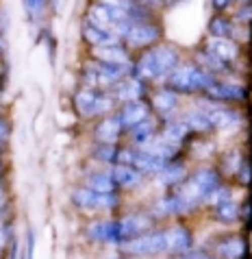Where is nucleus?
Instances as JSON below:
<instances>
[{
  "mask_svg": "<svg viewBox=\"0 0 252 259\" xmlns=\"http://www.w3.org/2000/svg\"><path fill=\"white\" fill-rule=\"evenodd\" d=\"M178 61L181 57L172 46H155L139 57V61L133 68V74L141 81H157V78L170 76L178 68Z\"/></svg>",
  "mask_w": 252,
  "mask_h": 259,
  "instance_id": "f257e3e1",
  "label": "nucleus"
},
{
  "mask_svg": "<svg viewBox=\"0 0 252 259\" xmlns=\"http://www.w3.org/2000/svg\"><path fill=\"white\" fill-rule=\"evenodd\" d=\"M215 83V76L200 66H178L168 76V88L176 94H196V92H207L209 85Z\"/></svg>",
  "mask_w": 252,
  "mask_h": 259,
  "instance_id": "f03ea898",
  "label": "nucleus"
},
{
  "mask_svg": "<svg viewBox=\"0 0 252 259\" xmlns=\"http://www.w3.org/2000/svg\"><path fill=\"white\" fill-rule=\"evenodd\" d=\"M74 103H76L78 113L89 118V116H100V113H109L115 105V98L109 94H100L93 88H83L74 96Z\"/></svg>",
  "mask_w": 252,
  "mask_h": 259,
  "instance_id": "7ed1b4c3",
  "label": "nucleus"
},
{
  "mask_svg": "<svg viewBox=\"0 0 252 259\" xmlns=\"http://www.w3.org/2000/svg\"><path fill=\"white\" fill-rule=\"evenodd\" d=\"M122 248L131 255H161L168 253V240H165V231H148L122 242Z\"/></svg>",
  "mask_w": 252,
  "mask_h": 259,
  "instance_id": "20e7f679",
  "label": "nucleus"
},
{
  "mask_svg": "<svg viewBox=\"0 0 252 259\" xmlns=\"http://www.w3.org/2000/svg\"><path fill=\"white\" fill-rule=\"evenodd\" d=\"M89 20L113 31L115 26L126 22L128 18H126V11L122 9V5L109 3V0H96V3L89 7Z\"/></svg>",
  "mask_w": 252,
  "mask_h": 259,
  "instance_id": "39448f33",
  "label": "nucleus"
},
{
  "mask_svg": "<svg viewBox=\"0 0 252 259\" xmlns=\"http://www.w3.org/2000/svg\"><path fill=\"white\" fill-rule=\"evenodd\" d=\"M161 39V28L143 20V22H131L128 33L124 35V41L135 48H143V46H153Z\"/></svg>",
  "mask_w": 252,
  "mask_h": 259,
  "instance_id": "423d86ee",
  "label": "nucleus"
},
{
  "mask_svg": "<svg viewBox=\"0 0 252 259\" xmlns=\"http://www.w3.org/2000/svg\"><path fill=\"white\" fill-rule=\"evenodd\" d=\"M83 37H85V41H87L91 48L118 46V44H122V39L111 31V28L100 26L96 22H91V20H85V24H83Z\"/></svg>",
  "mask_w": 252,
  "mask_h": 259,
  "instance_id": "0eeeda50",
  "label": "nucleus"
},
{
  "mask_svg": "<svg viewBox=\"0 0 252 259\" xmlns=\"http://www.w3.org/2000/svg\"><path fill=\"white\" fill-rule=\"evenodd\" d=\"M120 233H122V242L126 240H133L141 233H148L153 231V218L150 215H143V213H131V215H124L120 218Z\"/></svg>",
  "mask_w": 252,
  "mask_h": 259,
  "instance_id": "6e6552de",
  "label": "nucleus"
},
{
  "mask_svg": "<svg viewBox=\"0 0 252 259\" xmlns=\"http://www.w3.org/2000/svg\"><path fill=\"white\" fill-rule=\"evenodd\" d=\"M165 163H168V161H163L161 157L153 155L150 150H146L143 146L139 150L131 148V161H128V165H133V168L139 170L141 175H159Z\"/></svg>",
  "mask_w": 252,
  "mask_h": 259,
  "instance_id": "1a4fd4ad",
  "label": "nucleus"
},
{
  "mask_svg": "<svg viewBox=\"0 0 252 259\" xmlns=\"http://www.w3.org/2000/svg\"><path fill=\"white\" fill-rule=\"evenodd\" d=\"M89 240L105 242V244H122L120 222L118 220H98L87 229Z\"/></svg>",
  "mask_w": 252,
  "mask_h": 259,
  "instance_id": "9d476101",
  "label": "nucleus"
},
{
  "mask_svg": "<svg viewBox=\"0 0 252 259\" xmlns=\"http://www.w3.org/2000/svg\"><path fill=\"white\" fill-rule=\"evenodd\" d=\"M165 240H168V250L174 255H183L193 246V237L189 233V229L183 225H172L165 231Z\"/></svg>",
  "mask_w": 252,
  "mask_h": 259,
  "instance_id": "9b49d317",
  "label": "nucleus"
},
{
  "mask_svg": "<svg viewBox=\"0 0 252 259\" xmlns=\"http://www.w3.org/2000/svg\"><path fill=\"white\" fill-rule=\"evenodd\" d=\"M148 116H150V109H148V105L143 103V100L124 103L122 111L118 113V118H120V122H122V128H126V131H131L133 126H137L139 122H143Z\"/></svg>",
  "mask_w": 252,
  "mask_h": 259,
  "instance_id": "f8f14e48",
  "label": "nucleus"
},
{
  "mask_svg": "<svg viewBox=\"0 0 252 259\" xmlns=\"http://www.w3.org/2000/svg\"><path fill=\"white\" fill-rule=\"evenodd\" d=\"M143 92H146V85H143L141 78L126 76L124 81H120L113 88V98L115 100H124V103H133V100H141Z\"/></svg>",
  "mask_w": 252,
  "mask_h": 259,
  "instance_id": "ddd939ff",
  "label": "nucleus"
},
{
  "mask_svg": "<svg viewBox=\"0 0 252 259\" xmlns=\"http://www.w3.org/2000/svg\"><path fill=\"white\" fill-rule=\"evenodd\" d=\"M109 175L113 179L115 188H126L133 190L141 183V172L135 170L133 165H124V163H113V168L109 170Z\"/></svg>",
  "mask_w": 252,
  "mask_h": 259,
  "instance_id": "4468645a",
  "label": "nucleus"
},
{
  "mask_svg": "<svg viewBox=\"0 0 252 259\" xmlns=\"http://www.w3.org/2000/svg\"><path fill=\"white\" fill-rule=\"evenodd\" d=\"M91 55L96 57V61L105 63H115V66H131V55L124 46H100L91 48Z\"/></svg>",
  "mask_w": 252,
  "mask_h": 259,
  "instance_id": "2eb2a0df",
  "label": "nucleus"
},
{
  "mask_svg": "<svg viewBox=\"0 0 252 259\" xmlns=\"http://www.w3.org/2000/svg\"><path fill=\"white\" fill-rule=\"evenodd\" d=\"M122 131H124V128H122L120 118L118 116H107L105 120H100V124L96 126L93 138H96L100 144H115Z\"/></svg>",
  "mask_w": 252,
  "mask_h": 259,
  "instance_id": "dca6fc26",
  "label": "nucleus"
},
{
  "mask_svg": "<svg viewBox=\"0 0 252 259\" xmlns=\"http://www.w3.org/2000/svg\"><path fill=\"white\" fill-rule=\"evenodd\" d=\"M207 96L211 100H243L246 98V90L239 85H230V83H220L215 81L213 85H209Z\"/></svg>",
  "mask_w": 252,
  "mask_h": 259,
  "instance_id": "f3484780",
  "label": "nucleus"
},
{
  "mask_svg": "<svg viewBox=\"0 0 252 259\" xmlns=\"http://www.w3.org/2000/svg\"><path fill=\"white\" fill-rule=\"evenodd\" d=\"M159 183L170 185V188H178L183 181H187V168L183 161H168L163 165V170L157 175Z\"/></svg>",
  "mask_w": 252,
  "mask_h": 259,
  "instance_id": "a211bd4d",
  "label": "nucleus"
},
{
  "mask_svg": "<svg viewBox=\"0 0 252 259\" xmlns=\"http://www.w3.org/2000/svg\"><path fill=\"white\" fill-rule=\"evenodd\" d=\"M207 113H209V118H211L213 128H220V131L230 128V126H237L241 122L239 111L228 109V107H213V109H209Z\"/></svg>",
  "mask_w": 252,
  "mask_h": 259,
  "instance_id": "6ab92c4d",
  "label": "nucleus"
},
{
  "mask_svg": "<svg viewBox=\"0 0 252 259\" xmlns=\"http://www.w3.org/2000/svg\"><path fill=\"white\" fill-rule=\"evenodd\" d=\"M191 181L196 183V188L200 190V194H203L205 200L209 198V194L220 188V177H218V172H215L213 168H200V170H196V175L191 177Z\"/></svg>",
  "mask_w": 252,
  "mask_h": 259,
  "instance_id": "aec40b11",
  "label": "nucleus"
},
{
  "mask_svg": "<svg viewBox=\"0 0 252 259\" xmlns=\"http://www.w3.org/2000/svg\"><path fill=\"white\" fill-rule=\"evenodd\" d=\"M207 50H211L213 55H218L220 59H224L226 63L235 61L237 57H239V46H237V41L228 39V37H211Z\"/></svg>",
  "mask_w": 252,
  "mask_h": 259,
  "instance_id": "412c9836",
  "label": "nucleus"
},
{
  "mask_svg": "<svg viewBox=\"0 0 252 259\" xmlns=\"http://www.w3.org/2000/svg\"><path fill=\"white\" fill-rule=\"evenodd\" d=\"M218 255L222 259H243L246 257V242L239 235H228L218 244Z\"/></svg>",
  "mask_w": 252,
  "mask_h": 259,
  "instance_id": "4be33fe9",
  "label": "nucleus"
},
{
  "mask_svg": "<svg viewBox=\"0 0 252 259\" xmlns=\"http://www.w3.org/2000/svg\"><path fill=\"white\" fill-rule=\"evenodd\" d=\"M155 211L159 215H183V213L189 211V207H187V203L181 198V194L172 192V194H168V196L161 198L159 203H157Z\"/></svg>",
  "mask_w": 252,
  "mask_h": 259,
  "instance_id": "5701e85b",
  "label": "nucleus"
},
{
  "mask_svg": "<svg viewBox=\"0 0 252 259\" xmlns=\"http://www.w3.org/2000/svg\"><path fill=\"white\" fill-rule=\"evenodd\" d=\"M143 148L150 150V153L157 155V157H161L163 161H174V157L178 155V150H181L178 144H172L165 138H153Z\"/></svg>",
  "mask_w": 252,
  "mask_h": 259,
  "instance_id": "b1692460",
  "label": "nucleus"
},
{
  "mask_svg": "<svg viewBox=\"0 0 252 259\" xmlns=\"http://www.w3.org/2000/svg\"><path fill=\"white\" fill-rule=\"evenodd\" d=\"M72 203L83 211H100V194L91 192L89 188H81L72 194Z\"/></svg>",
  "mask_w": 252,
  "mask_h": 259,
  "instance_id": "393cba45",
  "label": "nucleus"
},
{
  "mask_svg": "<svg viewBox=\"0 0 252 259\" xmlns=\"http://www.w3.org/2000/svg\"><path fill=\"white\" fill-rule=\"evenodd\" d=\"M185 124L189 126V131L191 133H211L213 131V124H211V118H209V113L207 111H187L185 113Z\"/></svg>",
  "mask_w": 252,
  "mask_h": 259,
  "instance_id": "a878e982",
  "label": "nucleus"
},
{
  "mask_svg": "<svg viewBox=\"0 0 252 259\" xmlns=\"http://www.w3.org/2000/svg\"><path fill=\"white\" fill-rule=\"evenodd\" d=\"M153 107L159 113H163V116H168V113H172L178 107V94L174 90H159L157 94L153 96Z\"/></svg>",
  "mask_w": 252,
  "mask_h": 259,
  "instance_id": "bb28decb",
  "label": "nucleus"
},
{
  "mask_svg": "<svg viewBox=\"0 0 252 259\" xmlns=\"http://www.w3.org/2000/svg\"><path fill=\"white\" fill-rule=\"evenodd\" d=\"M85 183H87L85 188H89L91 192H96V194H111V192H115V183H113L109 172H93V175L87 177V181Z\"/></svg>",
  "mask_w": 252,
  "mask_h": 259,
  "instance_id": "cd10ccee",
  "label": "nucleus"
},
{
  "mask_svg": "<svg viewBox=\"0 0 252 259\" xmlns=\"http://www.w3.org/2000/svg\"><path fill=\"white\" fill-rule=\"evenodd\" d=\"M155 131H157V122L148 116L143 122H139L137 126L131 128V138L137 146H146V144L155 138Z\"/></svg>",
  "mask_w": 252,
  "mask_h": 259,
  "instance_id": "c85d7f7f",
  "label": "nucleus"
},
{
  "mask_svg": "<svg viewBox=\"0 0 252 259\" xmlns=\"http://www.w3.org/2000/svg\"><path fill=\"white\" fill-rule=\"evenodd\" d=\"M189 133L191 131H189V126L185 124V120H172L163 128V138L168 142H172V144H178V146L189 138Z\"/></svg>",
  "mask_w": 252,
  "mask_h": 259,
  "instance_id": "c756f323",
  "label": "nucleus"
},
{
  "mask_svg": "<svg viewBox=\"0 0 252 259\" xmlns=\"http://www.w3.org/2000/svg\"><path fill=\"white\" fill-rule=\"evenodd\" d=\"M198 61H200V68H205L207 72H211V74H218V72L228 70V63L224 59H220L218 55H213L211 50H200Z\"/></svg>",
  "mask_w": 252,
  "mask_h": 259,
  "instance_id": "7c9ffc66",
  "label": "nucleus"
},
{
  "mask_svg": "<svg viewBox=\"0 0 252 259\" xmlns=\"http://www.w3.org/2000/svg\"><path fill=\"white\" fill-rule=\"evenodd\" d=\"M233 31H235V26L226 16H213L211 22H209V33H211V37H230Z\"/></svg>",
  "mask_w": 252,
  "mask_h": 259,
  "instance_id": "2f4dec72",
  "label": "nucleus"
},
{
  "mask_svg": "<svg viewBox=\"0 0 252 259\" xmlns=\"http://www.w3.org/2000/svg\"><path fill=\"white\" fill-rule=\"evenodd\" d=\"M215 213H218L220 222H233V220L239 218V205H237L233 198L222 200V203L215 205Z\"/></svg>",
  "mask_w": 252,
  "mask_h": 259,
  "instance_id": "473e14b6",
  "label": "nucleus"
},
{
  "mask_svg": "<svg viewBox=\"0 0 252 259\" xmlns=\"http://www.w3.org/2000/svg\"><path fill=\"white\" fill-rule=\"evenodd\" d=\"M118 155H120V148L115 144H100V146L93 148V157L105 163H118Z\"/></svg>",
  "mask_w": 252,
  "mask_h": 259,
  "instance_id": "72a5a7b5",
  "label": "nucleus"
},
{
  "mask_svg": "<svg viewBox=\"0 0 252 259\" xmlns=\"http://www.w3.org/2000/svg\"><path fill=\"white\" fill-rule=\"evenodd\" d=\"M24 3V9H26V16L33 20H39L41 16V11H44V7H46V0H22Z\"/></svg>",
  "mask_w": 252,
  "mask_h": 259,
  "instance_id": "f704fd0d",
  "label": "nucleus"
},
{
  "mask_svg": "<svg viewBox=\"0 0 252 259\" xmlns=\"http://www.w3.org/2000/svg\"><path fill=\"white\" fill-rule=\"evenodd\" d=\"M235 177H237V181H239L241 185H250V181H252V163L248 159H241L239 168H237V172H235Z\"/></svg>",
  "mask_w": 252,
  "mask_h": 259,
  "instance_id": "c9c22d12",
  "label": "nucleus"
},
{
  "mask_svg": "<svg viewBox=\"0 0 252 259\" xmlns=\"http://www.w3.org/2000/svg\"><path fill=\"white\" fill-rule=\"evenodd\" d=\"M174 259H213V257L203 253V250H187L183 255H174Z\"/></svg>",
  "mask_w": 252,
  "mask_h": 259,
  "instance_id": "e433bc0d",
  "label": "nucleus"
},
{
  "mask_svg": "<svg viewBox=\"0 0 252 259\" xmlns=\"http://www.w3.org/2000/svg\"><path fill=\"white\" fill-rule=\"evenodd\" d=\"M237 20H241V22H252V3L241 7V9L237 11Z\"/></svg>",
  "mask_w": 252,
  "mask_h": 259,
  "instance_id": "4c0bfd02",
  "label": "nucleus"
},
{
  "mask_svg": "<svg viewBox=\"0 0 252 259\" xmlns=\"http://www.w3.org/2000/svg\"><path fill=\"white\" fill-rule=\"evenodd\" d=\"M141 7H146V9H155V7H161L163 0H137Z\"/></svg>",
  "mask_w": 252,
  "mask_h": 259,
  "instance_id": "58836bf2",
  "label": "nucleus"
},
{
  "mask_svg": "<svg viewBox=\"0 0 252 259\" xmlns=\"http://www.w3.org/2000/svg\"><path fill=\"white\" fill-rule=\"evenodd\" d=\"M7 135H9V124L5 120H0V144L7 140Z\"/></svg>",
  "mask_w": 252,
  "mask_h": 259,
  "instance_id": "ea45409f",
  "label": "nucleus"
},
{
  "mask_svg": "<svg viewBox=\"0 0 252 259\" xmlns=\"http://www.w3.org/2000/svg\"><path fill=\"white\" fill-rule=\"evenodd\" d=\"M211 3H213V7H215L218 11H224L226 7H228L230 3H233V0H211Z\"/></svg>",
  "mask_w": 252,
  "mask_h": 259,
  "instance_id": "a19ab883",
  "label": "nucleus"
},
{
  "mask_svg": "<svg viewBox=\"0 0 252 259\" xmlns=\"http://www.w3.org/2000/svg\"><path fill=\"white\" fill-rule=\"evenodd\" d=\"M63 3H66V0H53V5H55V9H61V7H63Z\"/></svg>",
  "mask_w": 252,
  "mask_h": 259,
  "instance_id": "79ce46f5",
  "label": "nucleus"
},
{
  "mask_svg": "<svg viewBox=\"0 0 252 259\" xmlns=\"http://www.w3.org/2000/svg\"><path fill=\"white\" fill-rule=\"evenodd\" d=\"M3 250H5V237L0 235V253H3Z\"/></svg>",
  "mask_w": 252,
  "mask_h": 259,
  "instance_id": "37998d69",
  "label": "nucleus"
},
{
  "mask_svg": "<svg viewBox=\"0 0 252 259\" xmlns=\"http://www.w3.org/2000/svg\"><path fill=\"white\" fill-rule=\"evenodd\" d=\"M243 3H248V0H243ZM250 3H252V0H250Z\"/></svg>",
  "mask_w": 252,
  "mask_h": 259,
  "instance_id": "c03bdc74",
  "label": "nucleus"
}]
</instances>
